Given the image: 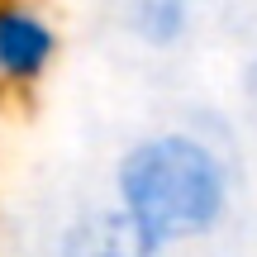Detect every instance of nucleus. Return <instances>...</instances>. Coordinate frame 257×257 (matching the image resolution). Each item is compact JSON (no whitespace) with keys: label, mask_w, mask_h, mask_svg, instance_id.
Listing matches in <instances>:
<instances>
[{"label":"nucleus","mask_w":257,"mask_h":257,"mask_svg":"<svg viewBox=\"0 0 257 257\" xmlns=\"http://www.w3.org/2000/svg\"><path fill=\"white\" fill-rule=\"evenodd\" d=\"M57 257H172V252L153 248L114 205H100V210L76 214L62 229Z\"/></svg>","instance_id":"7ed1b4c3"},{"label":"nucleus","mask_w":257,"mask_h":257,"mask_svg":"<svg viewBox=\"0 0 257 257\" xmlns=\"http://www.w3.org/2000/svg\"><path fill=\"white\" fill-rule=\"evenodd\" d=\"M62 57V29L38 0H0V91L34 95Z\"/></svg>","instance_id":"f03ea898"},{"label":"nucleus","mask_w":257,"mask_h":257,"mask_svg":"<svg viewBox=\"0 0 257 257\" xmlns=\"http://www.w3.org/2000/svg\"><path fill=\"white\" fill-rule=\"evenodd\" d=\"M114 210L153 248L200 243L233 210V167L214 138L195 128H153L114 157Z\"/></svg>","instance_id":"f257e3e1"},{"label":"nucleus","mask_w":257,"mask_h":257,"mask_svg":"<svg viewBox=\"0 0 257 257\" xmlns=\"http://www.w3.org/2000/svg\"><path fill=\"white\" fill-rule=\"evenodd\" d=\"M124 34L148 53H172L195 29V0H119Z\"/></svg>","instance_id":"20e7f679"}]
</instances>
